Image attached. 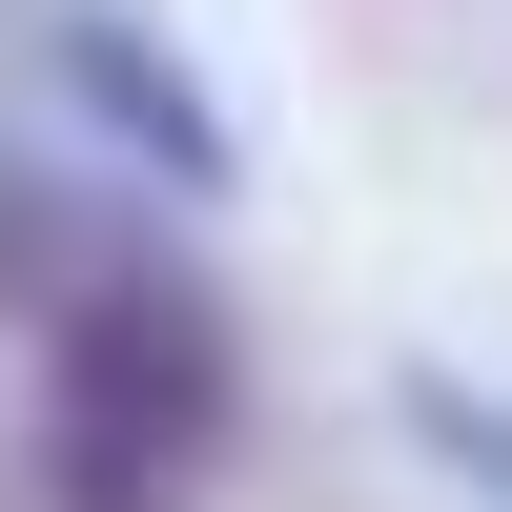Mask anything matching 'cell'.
Instances as JSON below:
<instances>
[{
  "instance_id": "1",
  "label": "cell",
  "mask_w": 512,
  "mask_h": 512,
  "mask_svg": "<svg viewBox=\"0 0 512 512\" xmlns=\"http://www.w3.org/2000/svg\"><path fill=\"white\" fill-rule=\"evenodd\" d=\"M41 410L144 451V472H185V492H226V451H246V308L185 246L82 226V267L41 287Z\"/></svg>"
},
{
  "instance_id": "2",
  "label": "cell",
  "mask_w": 512,
  "mask_h": 512,
  "mask_svg": "<svg viewBox=\"0 0 512 512\" xmlns=\"http://www.w3.org/2000/svg\"><path fill=\"white\" fill-rule=\"evenodd\" d=\"M0 21H21L41 103L103 144V185H164V205H226L246 185V123L205 103V62L144 21V0H0Z\"/></svg>"
},
{
  "instance_id": "3",
  "label": "cell",
  "mask_w": 512,
  "mask_h": 512,
  "mask_svg": "<svg viewBox=\"0 0 512 512\" xmlns=\"http://www.w3.org/2000/svg\"><path fill=\"white\" fill-rule=\"evenodd\" d=\"M0 512H205V492L144 472V451H103V431H62V410H21L0 431Z\"/></svg>"
},
{
  "instance_id": "4",
  "label": "cell",
  "mask_w": 512,
  "mask_h": 512,
  "mask_svg": "<svg viewBox=\"0 0 512 512\" xmlns=\"http://www.w3.org/2000/svg\"><path fill=\"white\" fill-rule=\"evenodd\" d=\"M390 431L431 451L451 492H492V512H512V390H492V369H390Z\"/></svg>"
},
{
  "instance_id": "5",
  "label": "cell",
  "mask_w": 512,
  "mask_h": 512,
  "mask_svg": "<svg viewBox=\"0 0 512 512\" xmlns=\"http://www.w3.org/2000/svg\"><path fill=\"white\" fill-rule=\"evenodd\" d=\"M82 226H103V205H82L62 164H21V144H0V328H41V287L82 267Z\"/></svg>"
}]
</instances>
